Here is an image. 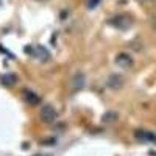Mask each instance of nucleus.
Returning <instances> with one entry per match:
<instances>
[{
    "label": "nucleus",
    "mask_w": 156,
    "mask_h": 156,
    "mask_svg": "<svg viewBox=\"0 0 156 156\" xmlns=\"http://www.w3.org/2000/svg\"><path fill=\"white\" fill-rule=\"evenodd\" d=\"M39 115H41V120L51 125L55 120H56V117H58V112L55 111L53 106H50V105H44L41 108V112H39Z\"/></svg>",
    "instance_id": "f257e3e1"
},
{
    "label": "nucleus",
    "mask_w": 156,
    "mask_h": 156,
    "mask_svg": "<svg viewBox=\"0 0 156 156\" xmlns=\"http://www.w3.org/2000/svg\"><path fill=\"white\" fill-rule=\"evenodd\" d=\"M136 137H137L139 140H145V142H156V134L148 133V131H144V129H139V131H136Z\"/></svg>",
    "instance_id": "0eeeda50"
},
{
    "label": "nucleus",
    "mask_w": 156,
    "mask_h": 156,
    "mask_svg": "<svg viewBox=\"0 0 156 156\" xmlns=\"http://www.w3.org/2000/svg\"><path fill=\"white\" fill-rule=\"evenodd\" d=\"M23 97H25V100H27L30 105H37L39 101H41V98H39V95H36L33 90H30V89H27L23 92Z\"/></svg>",
    "instance_id": "6e6552de"
},
{
    "label": "nucleus",
    "mask_w": 156,
    "mask_h": 156,
    "mask_svg": "<svg viewBox=\"0 0 156 156\" xmlns=\"http://www.w3.org/2000/svg\"><path fill=\"white\" fill-rule=\"evenodd\" d=\"M86 84V78H84V73L78 72V73H73L72 76V81H70V86H72V90H81Z\"/></svg>",
    "instance_id": "20e7f679"
},
{
    "label": "nucleus",
    "mask_w": 156,
    "mask_h": 156,
    "mask_svg": "<svg viewBox=\"0 0 156 156\" xmlns=\"http://www.w3.org/2000/svg\"><path fill=\"white\" fill-rule=\"evenodd\" d=\"M0 83L5 84V86H12L16 83V75L14 73H5L0 76Z\"/></svg>",
    "instance_id": "1a4fd4ad"
},
{
    "label": "nucleus",
    "mask_w": 156,
    "mask_h": 156,
    "mask_svg": "<svg viewBox=\"0 0 156 156\" xmlns=\"http://www.w3.org/2000/svg\"><path fill=\"white\" fill-rule=\"evenodd\" d=\"M122 84H123V78L119 73L109 75V78H108V87H111V89H120Z\"/></svg>",
    "instance_id": "423d86ee"
},
{
    "label": "nucleus",
    "mask_w": 156,
    "mask_h": 156,
    "mask_svg": "<svg viewBox=\"0 0 156 156\" xmlns=\"http://www.w3.org/2000/svg\"><path fill=\"white\" fill-rule=\"evenodd\" d=\"M25 51H27V53H30V55H34L39 61H42V62H45V61L50 58L48 50H47L45 47H42V45L34 47V51H33V47H27V48H25Z\"/></svg>",
    "instance_id": "7ed1b4c3"
},
{
    "label": "nucleus",
    "mask_w": 156,
    "mask_h": 156,
    "mask_svg": "<svg viewBox=\"0 0 156 156\" xmlns=\"http://www.w3.org/2000/svg\"><path fill=\"white\" fill-rule=\"evenodd\" d=\"M98 3H100V0H87V8L89 9H94Z\"/></svg>",
    "instance_id": "9d476101"
},
{
    "label": "nucleus",
    "mask_w": 156,
    "mask_h": 156,
    "mask_svg": "<svg viewBox=\"0 0 156 156\" xmlns=\"http://www.w3.org/2000/svg\"><path fill=\"white\" fill-rule=\"evenodd\" d=\"M115 64L120 66V67H123V69H128V67L133 66V58L129 56L128 53H119L115 56Z\"/></svg>",
    "instance_id": "39448f33"
},
{
    "label": "nucleus",
    "mask_w": 156,
    "mask_h": 156,
    "mask_svg": "<svg viewBox=\"0 0 156 156\" xmlns=\"http://www.w3.org/2000/svg\"><path fill=\"white\" fill-rule=\"evenodd\" d=\"M39 2H44V0H39Z\"/></svg>",
    "instance_id": "9b49d317"
},
{
    "label": "nucleus",
    "mask_w": 156,
    "mask_h": 156,
    "mask_svg": "<svg viewBox=\"0 0 156 156\" xmlns=\"http://www.w3.org/2000/svg\"><path fill=\"white\" fill-rule=\"evenodd\" d=\"M109 23L112 25V27L119 28V30H126L129 25H131V19H129L128 16H125V14H117V16L109 19Z\"/></svg>",
    "instance_id": "f03ea898"
}]
</instances>
